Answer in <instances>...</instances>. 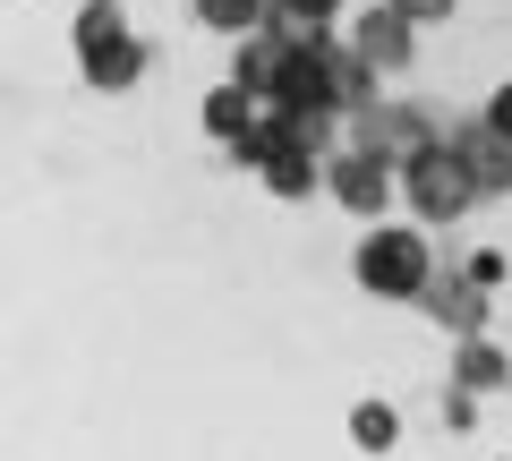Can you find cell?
<instances>
[{
	"mask_svg": "<svg viewBox=\"0 0 512 461\" xmlns=\"http://www.w3.org/2000/svg\"><path fill=\"white\" fill-rule=\"evenodd\" d=\"M77 77H86L94 94H128L137 77H146V43H137V35L103 43V52H86V60H77Z\"/></svg>",
	"mask_w": 512,
	"mask_h": 461,
	"instance_id": "cell-9",
	"label": "cell"
},
{
	"mask_svg": "<svg viewBox=\"0 0 512 461\" xmlns=\"http://www.w3.org/2000/svg\"><path fill=\"white\" fill-rule=\"evenodd\" d=\"M350 43L376 60V77H384V69H410V60H419V26H410L393 0H367L359 26H350Z\"/></svg>",
	"mask_w": 512,
	"mask_h": 461,
	"instance_id": "cell-7",
	"label": "cell"
},
{
	"mask_svg": "<svg viewBox=\"0 0 512 461\" xmlns=\"http://www.w3.org/2000/svg\"><path fill=\"white\" fill-rule=\"evenodd\" d=\"M197 120H205V137H214V146L231 154L239 137H248L256 120H265V103H256L248 86H231V77H222V86H214V94H205V103H197Z\"/></svg>",
	"mask_w": 512,
	"mask_h": 461,
	"instance_id": "cell-8",
	"label": "cell"
},
{
	"mask_svg": "<svg viewBox=\"0 0 512 461\" xmlns=\"http://www.w3.org/2000/svg\"><path fill=\"white\" fill-rule=\"evenodd\" d=\"M393 9H402V18L419 26V35H427V26H444V18H453V0H393Z\"/></svg>",
	"mask_w": 512,
	"mask_h": 461,
	"instance_id": "cell-17",
	"label": "cell"
},
{
	"mask_svg": "<svg viewBox=\"0 0 512 461\" xmlns=\"http://www.w3.org/2000/svg\"><path fill=\"white\" fill-rule=\"evenodd\" d=\"M325 197L376 231V222L402 205V163H384V154H333L325 163Z\"/></svg>",
	"mask_w": 512,
	"mask_h": 461,
	"instance_id": "cell-3",
	"label": "cell"
},
{
	"mask_svg": "<svg viewBox=\"0 0 512 461\" xmlns=\"http://www.w3.org/2000/svg\"><path fill=\"white\" fill-rule=\"evenodd\" d=\"M444 146L470 163V180H478V197H512V137H495L487 120H444Z\"/></svg>",
	"mask_w": 512,
	"mask_h": 461,
	"instance_id": "cell-4",
	"label": "cell"
},
{
	"mask_svg": "<svg viewBox=\"0 0 512 461\" xmlns=\"http://www.w3.org/2000/svg\"><path fill=\"white\" fill-rule=\"evenodd\" d=\"M436 248H427L419 222H376L359 248H350V274H359L367 299H419L427 282H436Z\"/></svg>",
	"mask_w": 512,
	"mask_h": 461,
	"instance_id": "cell-1",
	"label": "cell"
},
{
	"mask_svg": "<svg viewBox=\"0 0 512 461\" xmlns=\"http://www.w3.org/2000/svg\"><path fill=\"white\" fill-rule=\"evenodd\" d=\"M402 205H410L419 231H453V222L470 214V205H487V197H478L470 163H461L453 146H427L419 163H402Z\"/></svg>",
	"mask_w": 512,
	"mask_h": 461,
	"instance_id": "cell-2",
	"label": "cell"
},
{
	"mask_svg": "<svg viewBox=\"0 0 512 461\" xmlns=\"http://www.w3.org/2000/svg\"><path fill=\"white\" fill-rule=\"evenodd\" d=\"M256 180L274 188V197H316V188H325V154H274Z\"/></svg>",
	"mask_w": 512,
	"mask_h": 461,
	"instance_id": "cell-13",
	"label": "cell"
},
{
	"mask_svg": "<svg viewBox=\"0 0 512 461\" xmlns=\"http://www.w3.org/2000/svg\"><path fill=\"white\" fill-rule=\"evenodd\" d=\"M197 26L205 35H256V26H274V0H197Z\"/></svg>",
	"mask_w": 512,
	"mask_h": 461,
	"instance_id": "cell-12",
	"label": "cell"
},
{
	"mask_svg": "<svg viewBox=\"0 0 512 461\" xmlns=\"http://www.w3.org/2000/svg\"><path fill=\"white\" fill-rule=\"evenodd\" d=\"M342 9H350V0H274V26L308 43V35H333V18H342Z\"/></svg>",
	"mask_w": 512,
	"mask_h": 461,
	"instance_id": "cell-15",
	"label": "cell"
},
{
	"mask_svg": "<svg viewBox=\"0 0 512 461\" xmlns=\"http://www.w3.org/2000/svg\"><path fill=\"white\" fill-rule=\"evenodd\" d=\"M453 385L461 393H504L512 385V359L495 351L487 333H470V342H453Z\"/></svg>",
	"mask_w": 512,
	"mask_h": 461,
	"instance_id": "cell-10",
	"label": "cell"
},
{
	"mask_svg": "<svg viewBox=\"0 0 512 461\" xmlns=\"http://www.w3.org/2000/svg\"><path fill=\"white\" fill-rule=\"evenodd\" d=\"M444 427H453V436H461V427H478V393H444Z\"/></svg>",
	"mask_w": 512,
	"mask_h": 461,
	"instance_id": "cell-18",
	"label": "cell"
},
{
	"mask_svg": "<svg viewBox=\"0 0 512 461\" xmlns=\"http://www.w3.org/2000/svg\"><path fill=\"white\" fill-rule=\"evenodd\" d=\"M120 35H128L120 0H86V9L69 18V43H77V60H86V52H103V43H120Z\"/></svg>",
	"mask_w": 512,
	"mask_h": 461,
	"instance_id": "cell-14",
	"label": "cell"
},
{
	"mask_svg": "<svg viewBox=\"0 0 512 461\" xmlns=\"http://www.w3.org/2000/svg\"><path fill=\"white\" fill-rule=\"evenodd\" d=\"M419 308H427V325H444L453 342H470V333H487V291H478V282L461 274L453 257L436 265V282L419 291Z\"/></svg>",
	"mask_w": 512,
	"mask_h": 461,
	"instance_id": "cell-5",
	"label": "cell"
},
{
	"mask_svg": "<svg viewBox=\"0 0 512 461\" xmlns=\"http://www.w3.org/2000/svg\"><path fill=\"white\" fill-rule=\"evenodd\" d=\"M478 120H487L495 137H512V86H495V94H487V111H478Z\"/></svg>",
	"mask_w": 512,
	"mask_h": 461,
	"instance_id": "cell-19",
	"label": "cell"
},
{
	"mask_svg": "<svg viewBox=\"0 0 512 461\" xmlns=\"http://www.w3.org/2000/svg\"><path fill=\"white\" fill-rule=\"evenodd\" d=\"M350 444H359L367 461H384L393 444H402V410L384 402V393H367V402H350Z\"/></svg>",
	"mask_w": 512,
	"mask_h": 461,
	"instance_id": "cell-11",
	"label": "cell"
},
{
	"mask_svg": "<svg viewBox=\"0 0 512 461\" xmlns=\"http://www.w3.org/2000/svg\"><path fill=\"white\" fill-rule=\"evenodd\" d=\"M291 52H299V35H282V26H256V35H239V52H231V86H248L256 103H274V94H282V69H291Z\"/></svg>",
	"mask_w": 512,
	"mask_h": 461,
	"instance_id": "cell-6",
	"label": "cell"
},
{
	"mask_svg": "<svg viewBox=\"0 0 512 461\" xmlns=\"http://www.w3.org/2000/svg\"><path fill=\"white\" fill-rule=\"evenodd\" d=\"M504 257L512 248H478V257H461V274H470L478 291H495V282H504Z\"/></svg>",
	"mask_w": 512,
	"mask_h": 461,
	"instance_id": "cell-16",
	"label": "cell"
}]
</instances>
